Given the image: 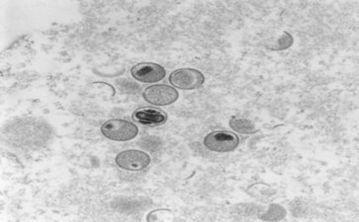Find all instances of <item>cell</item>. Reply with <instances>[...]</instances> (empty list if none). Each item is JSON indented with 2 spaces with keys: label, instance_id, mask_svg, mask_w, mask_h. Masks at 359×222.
<instances>
[{
  "label": "cell",
  "instance_id": "cell-1",
  "mask_svg": "<svg viewBox=\"0 0 359 222\" xmlns=\"http://www.w3.org/2000/svg\"><path fill=\"white\" fill-rule=\"evenodd\" d=\"M101 132L106 139L114 141H128L135 139L138 127L126 120H109L101 127Z\"/></svg>",
  "mask_w": 359,
  "mask_h": 222
},
{
  "label": "cell",
  "instance_id": "cell-2",
  "mask_svg": "<svg viewBox=\"0 0 359 222\" xmlns=\"http://www.w3.org/2000/svg\"><path fill=\"white\" fill-rule=\"evenodd\" d=\"M240 139L236 134L226 130H215L203 139V146L213 152H232L239 146Z\"/></svg>",
  "mask_w": 359,
  "mask_h": 222
},
{
  "label": "cell",
  "instance_id": "cell-3",
  "mask_svg": "<svg viewBox=\"0 0 359 222\" xmlns=\"http://www.w3.org/2000/svg\"><path fill=\"white\" fill-rule=\"evenodd\" d=\"M205 77L198 69H181L172 72L170 83L181 90H195L205 83Z\"/></svg>",
  "mask_w": 359,
  "mask_h": 222
},
{
  "label": "cell",
  "instance_id": "cell-4",
  "mask_svg": "<svg viewBox=\"0 0 359 222\" xmlns=\"http://www.w3.org/2000/svg\"><path fill=\"white\" fill-rule=\"evenodd\" d=\"M151 162V158L147 152L137 149H128L120 152L116 156V163L118 167L127 171H142L147 169Z\"/></svg>",
  "mask_w": 359,
  "mask_h": 222
},
{
  "label": "cell",
  "instance_id": "cell-5",
  "mask_svg": "<svg viewBox=\"0 0 359 222\" xmlns=\"http://www.w3.org/2000/svg\"><path fill=\"white\" fill-rule=\"evenodd\" d=\"M143 98L154 106H169L179 99V92L173 87L166 84H157L145 89Z\"/></svg>",
  "mask_w": 359,
  "mask_h": 222
},
{
  "label": "cell",
  "instance_id": "cell-6",
  "mask_svg": "<svg viewBox=\"0 0 359 222\" xmlns=\"http://www.w3.org/2000/svg\"><path fill=\"white\" fill-rule=\"evenodd\" d=\"M132 76L135 81L142 83H156L166 76V69L162 65L154 62H142L135 64L130 69Z\"/></svg>",
  "mask_w": 359,
  "mask_h": 222
},
{
  "label": "cell",
  "instance_id": "cell-7",
  "mask_svg": "<svg viewBox=\"0 0 359 222\" xmlns=\"http://www.w3.org/2000/svg\"><path fill=\"white\" fill-rule=\"evenodd\" d=\"M133 120L144 125H161L168 120V116L159 109L143 107L133 112Z\"/></svg>",
  "mask_w": 359,
  "mask_h": 222
},
{
  "label": "cell",
  "instance_id": "cell-8",
  "mask_svg": "<svg viewBox=\"0 0 359 222\" xmlns=\"http://www.w3.org/2000/svg\"><path fill=\"white\" fill-rule=\"evenodd\" d=\"M293 42H294V40H293L292 36L290 33L283 32L280 35L266 40V49L278 52V50L290 49L291 46L293 45Z\"/></svg>",
  "mask_w": 359,
  "mask_h": 222
},
{
  "label": "cell",
  "instance_id": "cell-9",
  "mask_svg": "<svg viewBox=\"0 0 359 222\" xmlns=\"http://www.w3.org/2000/svg\"><path fill=\"white\" fill-rule=\"evenodd\" d=\"M229 125L234 132H239V134H253L259 132V129L253 120L241 117H232L229 120Z\"/></svg>",
  "mask_w": 359,
  "mask_h": 222
}]
</instances>
